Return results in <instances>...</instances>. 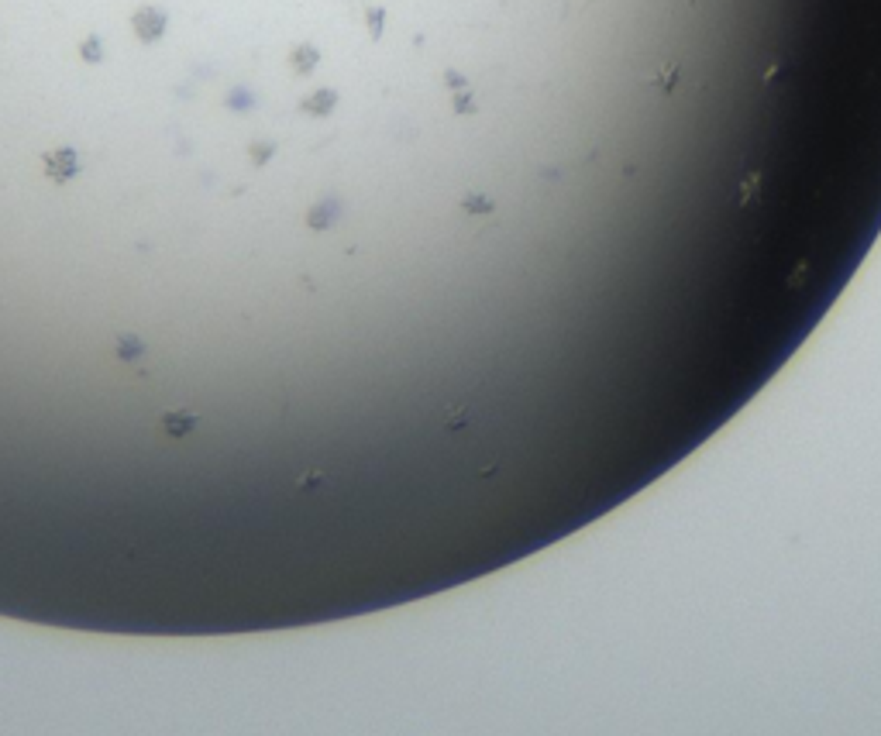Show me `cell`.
<instances>
[{
    "instance_id": "277c9868",
    "label": "cell",
    "mask_w": 881,
    "mask_h": 736,
    "mask_svg": "<svg viewBox=\"0 0 881 736\" xmlns=\"http://www.w3.org/2000/svg\"><path fill=\"white\" fill-rule=\"evenodd\" d=\"M293 66H296V73H306L310 66H317V49L303 45V49H299V52L293 55Z\"/></svg>"
},
{
    "instance_id": "7a4b0ae2",
    "label": "cell",
    "mask_w": 881,
    "mask_h": 736,
    "mask_svg": "<svg viewBox=\"0 0 881 736\" xmlns=\"http://www.w3.org/2000/svg\"><path fill=\"white\" fill-rule=\"evenodd\" d=\"M162 28H166V14H162V10L141 7V10L134 14V31H138L141 42H155V38L162 35Z\"/></svg>"
},
{
    "instance_id": "3957f363",
    "label": "cell",
    "mask_w": 881,
    "mask_h": 736,
    "mask_svg": "<svg viewBox=\"0 0 881 736\" xmlns=\"http://www.w3.org/2000/svg\"><path fill=\"white\" fill-rule=\"evenodd\" d=\"M334 103H338V93H334V90H320L317 96L303 100V110H306V114H327Z\"/></svg>"
},
{
    "instance_id": "6da1fadb",
    "label": "cell",
    "mask_w": 881,
    "mask_h": 736,
    "mask_svg": "<svg viewBox=\"0 0 881 736\" xmlns=\"http://www.w3.org/2000/svg\"><path fill=\"white\" fill-rule=\"evenodd\" d=\"M76 152H69V148H59V152H49L45 155V176L52 179V183H66L69 176H76Z\"/></svg>"
},
{
    "instance_id": "5b68a950",
    "label": "cell",
    "mask_w": 881,
    "mask_h": 736,
    "mask_svg": "<svg viewBox=\"0 0 881 736\" xmlns=\"http://www.w3.org/2000/svg\"><path fill=\"white\" fill-rule=\"evenodd\" d=\"M369 24H372V38H379L383 35V7L369 10Z\"/></svg>"
},
{
    "instance_id": "8992f818",
    "label": "cell",
    "mask_w": 881,
    "mask_h": 736,
    "mask_svg": "<svg viewBox=\"0 0 881 736\" xmlns=\"http://www.w3.org/2000/svg\"><path fill=\"white\" fill-rule=\"evenodd\" d=\"M83 59H90V62H97V59H100V45L94 42V38L83 45Z\"/></svg>"
},
{
    "instance_id": "52a82bcc",
    "label": "cell",
    "mask_w": 881,
    "mask_h": 736,
    "mask_svg": "<svg viewBox=\"0 0 881 736\" xmlns=\"http://www.w3.org/2000/svg\"><path fill=\"white\" fill-rule=\"evenodd\" d=\"M444 80H448V87H451V90H465V80H462L458 73H448Z\"/></svg>"
}]
</instances>
